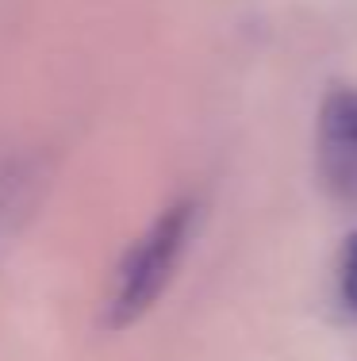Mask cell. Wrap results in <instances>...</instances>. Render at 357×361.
<instances>
[{"mask_svg":"<svg viewBox=\"0 0 357 361\" xmlns=\"http://www.w3.org/2000/svg\"><path fill=\"white\" fill-rule=\"evenodd\" d=\"M200 219V204L192 196L173 200L165 212H158L154 223L123 250L112 269V285L104 296L100 323L104 331H127L165 296L177 269L184 262V250L192 243V231Z\"/></svg>","mask_w":357,"mask_h":361,"instance_id":"obj_1","label":"cell"},{"mask_svg":"<svg viewBox=\"0 0 357 361\" xmlns=\"http://www.w3.org/2000/svg\"><path fill=\"white\" fill-rule=\"evenodd\" d=\"M315 154H319L322 185L342 204H357V89L353 85H338L322 97Z\"/></svg>","mask_w":357,"mask_h":361,"instance_id":"obj_2","label":"cell"},{"mask_svg":"<svg viewBox=\"0 0 357 361\" xmlns=\"http://www.w3.org/2000/svg\"><path fill=\"white\" fill-rule=\"evenodd\" d=\"M42 185V169L27 154H0V238L23 219V212L35 204Z\"/></svg>","mask_w":357,"mask_h":361,"instance_id":"obj_3","label":"cell"},{"mask_svg":"<svg viewBox=\"0 0 357 361\" xmlns=\"http://www.w3.org/2000/svg\"><path fill=\"white\" fill-rule=\"evenodd\" d=\"M334 281H338V304H342V312L357 319V231L342 243Z\"/></svg>","mask_w":357,"mask_h":361,"instance_id":"obj_4","label":"cell"}]
</instances>
